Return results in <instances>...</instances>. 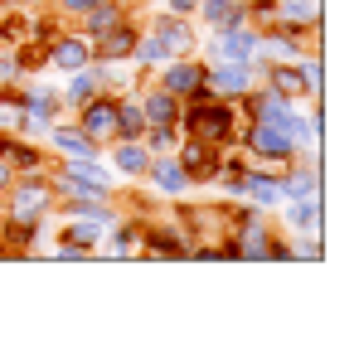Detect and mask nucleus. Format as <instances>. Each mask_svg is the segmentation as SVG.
<instances>
[{
    "mask_svg": "<svg viewBox=\"0 0 359 340\" xmlns=\"http://www.w3.org/2000/svg\"><path fill=\"white\" fill-rule=\"evenodd\" d=\"M243 122H248V117H243L238 103L214 98V93H199V98H189L184 112H180V136H194V141H204V146L229 151V146H238Z\"/></svg>",
    "mask_w": 359,
    "mask_h": 340,
    "instance_id": "nucleus-1",
    "label": "nucleus"
},
{
    "mask_svg": "<svg viewBox=\"0 0 359 340\" xmlns=\"http://www.w3.org/2000/svg\"><path fill=\"white\" fill-rule=\"evenodd\" d=\"M59 209V195H54V180L49 170H20L5 190H0V219H49Z\"/></svg>",
    "mask_w": 359,
    "mask_h": 340,
    "instance_id": "nucleus-2",
    "label": "nucleus"
},
{
    "mask_svg": "<svg viewBox=\"0 0 359 340\" xmlns=\"http://www.w3.org/2000/svg\"><path fill=\"white\" fill-rule=\"evenodd\" d=\"M59 200H112L117 195V170L102 161H59L49 170Z\"/></svg>",
    "mask_w": 359,
    "mask_h": 340,
    "instance_id": "nucleus-3",
    "label": "nucleus"
},
{
    "mask_svg": "<svg viewBox=\"0 0 359 340\" xmlns=\"http://www.w3.org/2000/svg\"><path fill=\"white\" fill-rule=\"evenodd\" d=\"M238 151L248 166H267V170H287L297 161V141L282 126H267V122H243Z\"/></svg>",
    "mask_w": 359,
    "mask_h": 340,
    "instance_id": "nucleus-4",
    "label": "nucleus"
},
{
    "mask_svg": "<svg viewBox=\"0 0 359 340\" xmlns=\"http://www.w3.org/2000/svg\"><path fill=\"white\" fill-rule=\"evenodd\" d=\"M272 238H277V228L267 224V209H257V204H243V209H233V228H229V258H238V263H267Z\"/></svg>",
    "mask_w": 359,
    "mask_h": 340,
    "instance_id": "nucleus-5",
    "label": "nucleus"
},
{
    "mask_svg": "<svg viewBox=\"0 0 359 340\" xmlns=\"http://www.w3.org/2000/svg\"><path fill=\"white\" fill-rule=\"evenodd\" d=\"M252 88H257V63H243V58H209V68H204V93L238 103V98H248Z\"/></svg>",
    "mask_w": 359,
    "mask_h": 340,
    "instance_id": "nucleus-6",
    "label": "nucleus"
},
{
    "mask_svg": "<svg viewBox=\"0 0 359 340\" xmlns=\"http://www.w3.org/2000/svg\"><path fill=\"white\" fill-rule=\"evenodd\" d=\"M97 93H112V63H83L78 73H63V88H59V98H63V107H83L88 98H97Z\"/></svg>",
    "mask_w": 359,
    "mask_h": 340,
    "instance_id": "nucleus-7",
    "label": "nucleus"
},
{
    "mask_svg": "<svg viewBox=\"0 0 359 340\" xmlns=\"http://www.w3.org/2000/svg\"><path fill=\"white\" fill-rule=\"evenodd\" d=\"M233 195H238V200H248V204H257V209H277V204H282V170L248 166V161H243Z\"/></svg>",
    "mask_w": 359,
    "mask_h": 340,
    "instance_id": "nucleus-8",
    "label": "nucleus"
},
{
    "mask_svg": "<svg viewBox=\"0 0 359 340\" xmlns=\"http://www.w3.org/2000/svg\"><path fill=\"white\" fill-rule=\"evenodd\" d=\"M204 58H194V54H175V58H165L161 63V88H170L180 103H189V98H199L204 93Z\"/></svg>",
    "mask_w": 359,
    "mask_h": 340,
    "instance_id": "nucleus-9",
    "label": "nucleus"
},
{
    "mask_svg": "<svg viewBox=\"0 0 359 340\" xmlns=\"http://www.w3.org/2000/svg\"><path fill=\"white\" fill-rule=\"evenodd\" d=\"M204 39H209V58L257 63V25H219V30H209Z\"/></svg>",
    "mask_w": 359,
    "mask_h": 340,
    "instance_id": "nucleus-10",
    "label": "nucleus"
},
{
    "mask_svg": "<svg viewBox=\"0 0 359 340\" xmlns=\"http://www.w3.org/2000/svg\"><path fill=\"white\" fill-rule=\"evenodd\" d=\"M189 253V233L180 219L170 224H141V258H156V263H170Z\"/></svg>",
    "mask_w": 359,
    "mask_h": 340,
    "instance_id": "nucleus-11",
    "label": "nucleus"
},
{
    "mask_svg": "<svg viewBox=\"0 0 359 340\" xmlns=\"http://www.w3.org/2000/svg\"><path fill=\"white\" fill-rule=\"evenodd\" d=\"M78 126L97 141V146H112L117 141V93H97L78 107Z\"/></svg>",
    "mask_w": 359,
    "mask_h": 340,
    "instance_id": "nucleus-12",
    "label": "nucleus"
},
{
    "mask_svg": "<svg viewBox=\"0 0 359 340\" xmlns=\"http://www.w3.org/2000/svg\"><path fill=\"white\" fill-rule=\"evenodd\" d=\"M44 136H49V146H54L59 161H102V151H107V146H97L78 122H73V126H68V122H54Z\"/></svg>",
    "mask_w": 359,
    "mask_h": 340,
    "instance_id": "nucleus-13",
    "label": "nucleus"
},
{
    "mask_svg": "<svg viewBox=\"0 0 359 340\" xmlns=\"http://www.w3.org/2000/svg\"><path fill=\"white\" fill-rule=\"evenodd\" d=\"M292 238H325V195H306V200H282Z\"/></svg>",
    "mask_w": 359,
    "mask_h": 340,
    "instance_id": "nucleus-14",
    "label": "nucleus"
},
{
    "mask_svg": "<svg viewBox=\"0 0 359 340\" xmlns=\"http://www.w3.org/2000/svg\"><path fill=\"white\" fill-rule=\"evenodd\" d=\"M146 30L165 44V54H170V58H175V54H194V49H199V30H194L189 15H170V10H161Z\"/></svg>",
    "mask_w": 359,
    "mask_h": 340,
    "instance_id": "nucleus-15",
    "label": "nucleus"
},
{
    "mask_svg": "<svg viewBox=\"0 0 359 340\" xmlns=\"http://www.w3.org/2000/svg\"><path fill=\"white\" fill-rule=\"evenodd\" d=\"M44 63H49L54 73H78L83 63H93V39H88V34L59 30V34L44 44Z\"/></svg>",
    "mask_w": 359,
    "mask_h": 340,
    "instance_id": "nucleus-16",
    "label": "nucleus"
},
{
    "mask_svg": "<svg viewBox=\"0 0 359 340\" xmlns=\"http://www.w3.org/2000/svg\"><path fill=\"white\" fill-rule=\"evenodd\" d=\"M175 161L184 166V175H189L194 185H209V180L219 175V166H224V151H219V146H204V141H194V136H180Z\"/></svg>",
    "mask_w": 359,
    "mask_h": 340,
    "instance_id": "nucleus-17",
    "label": "nucleus"
},
{
    "mask_svg": "<svg viewBox=\"0 0 359 340\" xmlns=\"http://www.w3.org/2000/svg\"><path fill=\"white\" fill-rule=\"evenodd\" d=\"M161 200H184V190L194 185L189 175H184V166L175 161V151H165V156H151V166H146V175H141Z\"/></svg>",
    "mask_w": 359,
    "mask_h": 340,
    "instance_id": "nucleus-18",
    "label": "nucleus"
},
{
    "mask_svg": "<svg viewBox=\"0 0 359 340\" xmlns=\"http://www.w3.org/2000/svg\"><path fill=\"white\" fill-rule=\"evenodd\" d=\"M136 103H141V112H146V126H180V112H184V103H180L170 88H136Z\"/></svg>",
    "mask_w": 359,
    "mask_h": 340,
    "instance_id": "nucleus-19",
    "label": "nucleus"
},
{
    "mask_svg": "<svg viewBox=\"0 0 359 340\" xmlns=\"http://www.w3.org/2000/svg\"><path fill=\"white\" fill-rule=\"evenodd\" d=\"M20 98H25V122L54 126V122L63 117V98H59V88H44V83H20Z\"/></svg>",
    "mask_w": 359,
    "mask_h": 340,
    "instance_id": "nucleus-20",
    "label": "nucleus"
},
{
    "mask_svg": "<svg viewBox=\"0 0 359 340\" xmlns=\"http://www.w3.org/2000/svg\"><path fill=\"white\" fill-rule=\"evenodd\" d=\"M0 161H10V170H49V156L39 151V141L20 136V131H0Z\"/></svg>",
    "mask_w": 359,
    "mask_h": 340,
    "instance_id": "nucleus-21",
    "label": "nucleus"
},
{
    "mask_svg": "<svg viewBox=\"0 0 359 340\" xmlns=\"http://www.w3.org/2000/svg\"><path fill=\"white\" fill-rule=\"evenodd\" d=\"M136 34H141V25H136V20H121L117 30H107V34L93 39V58H97V63H121V58H131Z\"/></svg>",
    "mask_w": 359,
    "mask_h": 340,
    "instance_id": "nucleus-22",
    "label": "nucleus"
},
{
    "mask_svg": "<svg viewBox=\"0 0 359 340\" xmlns=\"http://www.w3.org/2000/svg\"><path fill=\"white\" fill-rule=\"evenodd\" d=\"M151 166V151H146V141L141 136H117L112 141V170L126 175V180H141Z\"/></svg>",
    "mask_w": 359,
    "mask_h": 340,
    "instance_id": "nucleus-23",
    "label": "nucleus"
},
{
    "mask_svg": "<svg viewBox=\"0 0 359 340\" xmlns=\"http://www.w3.org/2000/svg\"><path fill=\"white\" fill-rule=\"evenodd\" d=\"M83 20V34L88 39H97V34H107V30H117L121 20H131V10H126V0H97L88 15H78Z\"/></svg>",
    "mask_w": 359,
    "mask_h": 340,
    "instance_id": "nucleus-24",
    "label": "nucleus"
},
{
    "mask_svg": "<svg viewBox=\"0 0 359 340\" xmlns=\"http://www.w3.org/2000/svg\"><path fill=\"white\" fill-rule=\"evenodd\" d=\"M102 233L107 224H97V219H73V214H63V228H59V243H73V248H97L102 243Z\"/></svg>",
    "mask_w": 359,
    "mask_h": 340,
    "instance_id": "nucleus-25",
    "label": "nucleus"
},
{
    "mask_svg": "<svg viewBox=\"0 0 359 340\" xmlns=\"http://www.w3.org/2000/svg\"><path fill=\"white\" fill-rule=\"evenodd\" d=\"M277 20L297 30H320V0H277Z\"/></svg>",
    "mask_w": 359,
    "mask_h": 340,
    "instance_id": "nucleus-26",
    "label": "nucleus"
},
{
    "mask_svg": "<svg viewBox=\"0 0 359 340\" xmlns=\"http://www.w3.org/2000/svg\"><path fill=\"white\" fill-rule=\"evenodd\" d=\"M117 136H146V112L136 103V88L131 98H117Z\"/></svg>",
    "mask_w": 359,
    "mask_h": 340,
    "instance_id": "nucleus-27",
    "label": "nucleus"
},
{
    "mask_svg": "<svg viewBox=\"0 0 359 340\" xmlns=\"http://www.w3.org/2000/svg\"><path fill=\"white\" fill-rule=\"evenodd\" d=\"M20 122H25L20 83H5V88H0V131H20Z\"/></svg>",
    "mask_w": 359,
    "mask_h": 340,
    "instance_id": "nucleus-28",
    "label": "nucleus"
},
{
    "mask_svg": "<svg viewBox=\"0 0 359 340\" xmlns=\"http://www.w3.org/2000/svg\"><path fill=\"white\" fill-rule=\"evenodd\" d=\"M165 58H170V54H165V44H161L151 30L136 34V44H131V63H141V68H161Z\"/></svg>",
    "mask_w": 359,
    "mask_h": 340,
    "instance_id": "nucleus-29",
    "label": "nucleus"
},
{
    "mask_svg": "<svg viewBox=\"0 0 359 340\" xmlns=\"http://www.w3.org/2000/svg\"><path fill=\"white\" fill-rule=\"evenodd\" d=\"M141 141H146L151 156H165V151H175V146H180V126H146Z\"/></svg>",
    "mask_w": 359,
    "mask_h": 340,
    "instance_id": "nucleus-30",
    "label": "nucleus"
},
{
    "mask_svg": "<svg viewBox=\"0 0 359 340\" xmlns=\"http://www.w3.org/2000/svg\"><path fill=\"white\" fill-rule=\"evenodd\" d=\"M5 83H25V68H20V58L0 44V88H5Z\"/></svg>",
    "mask_w": 359,
    "mask_h": 340,
    "instance_id": "nucleus-31",
    "label": "nucleus"
},
{
    "mask_svg": "<svg viewBox=\"0 0 359 340\" xmlns=\"http://www.w3.org/2000/svg\"><path fill=\"white\" fill-rule=\"evenodd\" d=\"M97 0H54V10H59L63 20H78V15H88Z\"/></svg>",
    "mask_w": 359,
    "mask_h": 340,
    "instance_id": "nucleus-32",
    "label": "nucleus"
},
{
    "mask_svg": "<svg viewBox=\"0 0 359 340\" xmlns=\"http://www.w3.org/2000/svg\"><path fill=\"white\" fill-rule=\"evenodd\" d=\"M194 5L199 0H161V10H170V15H194Z\"/></svg>",
    "mask_w": 359,
    "mask_h": 340,
    "instance_id": "nucleus-33",
    "label": "nucleus"
},
{
    "mask_svg": "<svg viewBox=\"0 0 359 340\" xmlns=\"http://www.w3.org/2000/svg\"><path fill=\"white\" fill-rule=\"evenodd\" d=\"M10 180H15V170H10V161H0V190H5Z\"/></svg>",
    "mask_w": 359,
    "mask_h": 340,
    "instance_id": "nucleus-34",
    "label": "nucleus"
},
{
    "mask_svg": "<svg viewBox=\"0 0 359 340\" xmlns=\"http://www.w3.org/2000/svg\"><path fill=\"white\" fill-rule=\"evenodd\" d=\"M10 5H25V10H34V5H44V0H10Z\"/></svg>",
    "mask_w": 359,
    "mask_h": 340,
    "instance_id": "nucleus-35",
    "label": "nucleus"
},
{
    "mask_svg": "<svg viewBox=\"0 0 359 340\" xmlns=\"http://www.w3.org/2000/svg\"><path fill=\"white\" fill-rule=\"evenodd\" d=\"M0 10H5V0H0Z\"/></svg>",
    "mask_w": 359,
    "mask_h": 340,
    "instance_id": "nucleus-36",
    "label": "nucleus"
}]
</instances>
